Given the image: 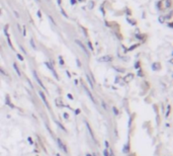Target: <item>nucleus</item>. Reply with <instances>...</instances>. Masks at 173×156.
Segmentation results:
<instances>
[{"mask_svg":"<svg viewBox=\"0 0 173 156\" xmlns=\"http://www.w3.org/2000/svg\"><path fill=\"white\" fill-rule=\"evenodd\" d=\"M127 20H128V23H129L130 24H132V26H135V24H136V21H135V20H130L129 17L127 18Z\"/></svg>","mask_w":173,"mask_h":156,"instance_id":"nucleus-15","label":"nucleus"},{"mask_svg":"<svg viewBox=\"0 0 173 156\" xmlns=\"http://www.w3.org/2000/svg\"><path fill=\"white\" fill-rule=\"evenodd\" d=\"M152 69L154 71L159 70V69H160V64H159V63H154V64L152 65Z\"/></svg>","mask_w":173,"mask_h":156,"instance_id":"nucleus-9","label":"nucleus"},{"mask_svg":"<svg viewBox=\"0 0 173 156\" xmlns=\"http://www.w3.org/2000/svg\"><path fill=\"white\" fill-rule=\"evenodd\" d=\"M113 113H115V115H118V112L117 111V109H115V108H113Z\"/></svg>","mask_w":173,"mask_h":156,"instance_id":"nucleus-27","label":"nucleus"},{"mask_svg":"<svg viewBox=\"0 0 173 156\" xmlns=\"http://www.w3.org/2000/svg\"><path fill=\"white\" fill-rule=\"evenodd\" d=\"M28 141H29V143H31V144L34 143V142H32V140H31V138H28Z\"/></svg>","mask_w":173,"mask_h":156,"instance_id":"nucleus-33","label":"nucleus"},{"mask_svg":"<svg viewBox=\"0 0 173 156\" xmlns=\"http://www.w3.org/2000/svg\"><path fill=\"white\" fill-rule=\"evenodd\" d=\"M58 145H59V147H60V148H61V150H63V151H64L65 153L68 152V150H67V147L65 146L63 142L61 141V139H58Z\"/></svg>","mask_w":173,"mask_h":156,"instance_id":"nucleus-5","label":"nucleus"},{"mask_svg":"<svg viewBox=\"0 0 173 156\" xmlns=\"http://www.w3.org/2000/svg\"><path fill=\"white\" fill-rule=\"evenodd\" d=\"M75 3H76V0H71V4L74 5Z\"/></svg>","mask_w":173,"mask_h":156,"instance_id":"nucleus-31","label":"nucleus"},{"mask_svg":"<svg viewBox=\"0 0 173 156\" xmlns=\"http://www.w3.org/2000/svg\"><path fill=\"white\" fill-rule=\"evenodd\" d=\"M57 156H60V154H57Z\"/></svg>","mask_w":173,"mask_h":156,"instance_id":"nucleus-40","label":"nucleus"},{"mask_svg":"<svg viewBox=\"0 0 173 156\" xmlns=\"http://www.w3.org/2000/svg\"><path fill=\"white\" fill-rule=\"evenodd\" d=\"M86 78H87V80H88V83L90 84L91 88H93V82L91 81V79H90V77H89V75H86Z\"/></svg>","mask_w":173,"mask_h":156,"instance_id":"nucleus-13","label":"nucleus"},{"mask_svg":"<svg viewBox=\"0 0 173 156\" xmlns=\"http://www.w3.org/2000/svg\"><path fill=\"white\" fill-rule=\"evenodd\" d=\"M88 47H89V49H90V50H92V51H93V47H92V45H91V43H90V42L88 43Z\"/></svg>","mask_w":173,"mask_h":156,"instance_id":"nucleus-24","label":"nucleus"},{"mask_svg":"<svg viewBox=\"0 0 173 156\" xmlns=\"http://www.w3.org/2000/svg\"><path fill=\"white\" fill-rule=\"evenodd\" d=\"M59 63H60V65H64V60L62 56H59Z\"/></svg>","mask_w":173,"mask_h":156,"instance_id":"nucleus-16","label":"nucleus"},{"mask_svg":"<svg viewBox=\"0 0 173 156\" xmlns=\"http://www.w3.org/2000/svg\"><path fill=\"white\" fill-rule=\"evenodd\" d=\"M76 63H77V65H78V66H79V67L81 66V64H80V61H79V60H78V59L76 60Z\"/></svg>","mask_w":173,"mask_h":156,"instance_id":"nucleus-30","label":"nucleus"},{"mask_svg":"<svg viewBox=\"0 0 173 156\" xmlns=\"http://www.w3.org/2000/svg\"><path fill=\"white\" fill-rule=\"evenodd\" d=\"M163 2H164V3H165V6H164V7L168 8V7L171 6V1H170V0H164Z\"/></svg>","mask_w":173,"mask_h":156,"instance_id":"nucleus-11","label":"nucleus"},{"mask_svg":"<svg viewBox=\"0 0 173 156\" xmlns=\"http://www.w3.org/2000/svg\"><path fill=\"white\" fill-rule=\"evenodd\" d=\"M57 1H58V4H59V6L61 7V0H57Z\"/></svg>","mask_w":173,"mask_h":156,"instance_id":"nucleus-32","label":"nucleus"},{"mask_svg":"<svg viewBox=\"0 0 173 156\" xmlns=\"http://www.w3.org/2000/svg\"><path fill=\"white\" fill-rule=\"evenodd\" d=\"M57 125H58V126H59V127H60V128H62V129H63L64 131H66V129H65V128H64L63 126H62L61 124H60V123H58V122H57Z\"/></svg>","mask_w":173,"mask_h":156,"instance_id":"nucleus-23","label":"nucleus"},{"mask_svg":"<svg viewBox=\"0 0 173 156\" xmlns=\"http://www.w3.org/2000/svg\"><path fill=\"white\" fill-rule=\"evenodd\" d=\"M0 73H2V74H5V71H4L3 69H2L1 67H0Z\"/></svg>","mask_w":173,"mask_h":156,"instance_id":"nucleus-28","label":"nucleus"},{"mask_svg":"<svg viewBox=\"0 0 173 156\" xmlns=\"http://www.w3.org/2000/svg\"><path fill=\"white\" fill-rule=\"evenodd\" d=\"M64 117H65V119H68V115L67 114H64Z\"/></svg>","mask_w":173,"mask_h":156,"instance_id":"nucleus-34","label":"nucleus"},{"mask_svg":"<svg viewBox=\"0 0 173 156\" xmlns=\"http://www.w3.org/2000/svg\"><path fill=\"white\" fill-rule=\"evenodd\" d=\"M37 17L42 18V12H40V10H37Z\"/></svg>","mask_w":173,"mask_h":156,"instance_id":"nucleus-22","label":"nucleus"},{"mask_svg":"<svg viewBox=\"0 0 173 156\" xmlns=\"http://www.w3.org/2000/svg\"><path fill=\"white\" fill-rule=\"evenodd\" d=\"M22 34H23V35H25V27H23V32H22Z\"/></svg>","mask_w":173,"mask_h":156,"instance_id":"nucleus-35","label":"nucleus"},{"mask_svg":"<svg viewBox=\"0 0 173 156\" xmlns=\"http://www.w3.org/2000/svg\"><path fill=\"white\" fill-rule=\"evenodd\" d=\"M85 125H86V128H87V130H88V132L90 133V136L92 137V138L94 139V134L92 132V130H91V128H90V126H89L88 123H85Z\"/></svg>","mask_w":173,"mask_h":156,"instance_id":"nucleus-8","label":"nucleus"},{"mask_svg":"<svg viewBox=\"0 0 173 156\" xmlns=\"http://www.w3.org/2000/svg\"><path fill=\"white\" fill-rule=\"evenodd\" d=\"M103 155H104V156H109V153H107V150H104V151H103Z\"/></svg>","mask_w":173,"mask_h":156,"instance_id":"nucleus-26","label":"nucleus"},{"mask_svg":"<svg viewBox=\"0 0 173 156\" xmlns=\"http://www.w3.org/2000/svg\"><path fill=\"white\" fill-rule=\"evenodd\" d=\"M31 45L32 49H36V48H37V47H36V45H34V40H32V39H31Z\"/></svg>","mask_w":173,"mask_h":156,"instance_id":"nucleus-18","label":"nucleus"},{"mask_svg":"<svg viewBox=\"0 0 173 156\" xmlns=\"http://www.w3.org/2000/svg\"><path fill=\"white\" fill-rule=\"evenodd\" d=\"M17 58H18V59H19V60H20V61H23V57H22V56H21V55H20V54H17Z\"/></svg>","mask_w":173,"mask_h":156,"instance_id":"nucleus-21","label":"nucleus"},{"mask_svg":"<svg viewBox=\"0 0 173 156\" xmlns=\"http://www.w3.org/2000/svg\"><path fill=\"white\" fill-rule=\"evenodd\" d=\"M133 77H134L133 74H129L128 76H127V78H125V80H126L127 82H129V81H131L132 79H133Z\"/></svg>","mask_w":173,"mask_h":156,"instance_id":"nucleus-12","label":"nucleus"},{"mask_svg":"<svg viewBox=\"0 0 173 156\" xmlns=\"http://www.w3.org/2000/svg\"><path fill=\"white\" fill-rule=\"evenodd\" d=\"M86 156H91L90 154H86Z\"/></svg>","mask_w":173,"mask_h":156,"instance_id":"nucleus-39","label":"nucleus"},{"mask_svg":"<svg viewBox=\"0 0 173 156\" xmlns=\"http://www.w3.org/2000/svg\"><path fill=\"white\" fill-rule=\"evenodd\" d=\"M93 6H94V2H93V1H90V2H89L88 7H89V8H93Z\"/></svg>","mask_w":173,"mask_h":156,"instance_id":"nucleus-19","label":"nucleus"},{"mask_svg":"<svg viewBox=\"0 0 173 156\" xmlns=\"http://www.w3.org/2000/svg\"><path fill=\"white\" fill-rule=\"evenodd\" d=\"M112 60V56H109V55H106V56H103V57H101V58H99L98 61L99 62H110Z\"/></svg>","mask_w":173,"mask_h":156,"instance_id":"nucleus-4","label":"nucleus"},{"mask_svg":"<svg viewBox=\"0 0 173 156\" xmlns=\"http://www.w3.org/2000/svg\"><path fill=\"white\" fill-rule=\"evenodd\" d=\"M49 18H50V20H51V21H52V23H53L54 24H56V23H55V21H54V20H53V18H52V17H51V16H50V15H49Z\"/></svg>","mask_w":173,"mask_h":156,"instance_id":"nucleus-29","label":"nucleus"},{"mask_svg":"<svg viewBox=\"0 0 173 156\" xmlns=\"http://www.w3.org/2000/svg\"><path fill=\"white\" fill-rule=\"evenodd\" d=\"M39 94H40V98L43 99V102H44V103L46 105V106L49 109L50 108V106H49V103H48V102H47V98H46V96H45V94H44V92H42V91H40L39 92Z\"/></svg>","mask_w":173,"mask_h":156,"instance_id":"nucleus-6","label":"nucleus"},{"mask_svg":"<svg viewBox=\"0 0 173 156\" xmlns=\"http://www.w3.org/2000/svg\"><path fill=\"white\" fill-rule=\"evenodd\" d=\"M105 146L109 147V142H107V141H105Z\"/></svg>","mask_w":173,"mask_h":156,"instance_id":"nucleus-37","label":"nucleus"},{"mask_svg":"<svg viewBox=\"0 0 173 156\" xmlns=\"http://www.w3.org/2000/svg\"><path fill=\"white\" fill-rule=\"evenodd\" d=\"M13 68H14L15 72L17 73V75H18V76H20V75H21V73H20L19 69H18V67H17V65H16V63H13Z\"/></svg>","mask_w":173,"mask_h":156,"instance_id":"nucleus-10","label":"nucleus"},{"mask_svg":"<svg viewBox=\"0 0 173 156\" xmlns=\"http://www.w3.org/2000/svg\"><path fill=\"white\" fill-rule=\"evenodd\" d=\"M79 113H80L79 109H76V111H75V114H79Z\"/></svg>","mask_w":173,"mask_h":156,"instance_id":"nucleus-36","label":"nucleus"},{"mask_svg":"<svg viewBox=\"0 0 173 156\" xmlns=\"http://www.w3.org/2000/svg\"><path fill=\"white\" fill-rule=\"evenodd\" d=\"M78 1H79V2H82V1H84V0H78Z\"/></svg>","mask_w":173,"mask_h":156,"instance_id":"nucleus-38","label":"nucleus"},{"mask_svg":"<svg viewBox=\"0 0 173 156\" xmlns=\"http://www.w3.org/2000/svg\"><path fill=\"white\" fill-rule=\"evenodd\" d=\"M138 46H139V45H135V46H132V47H131V48H130V49H129V51H131V50H133V49H135V48H136V47H138Z\"/></svg>","mask_w":173,"mask_h":156,"instance_id":"nucleus-25","label":"nucleus"},{"mask_svg":"<svg viewBox=\"0 0 173 156\" xmlns=\"http://www.w3.org/2000/svg\"><path fill=\"white\" fill-rule=\"evenodd\" d=\"M60 10H61L62 14H63V15L65 16V17H68V15H67V14H66V12H65V10L63 9V8H62V7H60Z\"/></svg>","mask_w":173,"mask_h":156,"instance_id":"nucleus-17","label":"nucleus"},{"mask_svg":"<svg viewBox=\"0 0 173 156\" xmlns=\"http://www.w3.org/2000/svg\"><path fill=\"white\" fill-rule=\"evenodd\" d=\"M37 1H40V0H37Z\"/></svg>","mask_w":173,"mask_h":156,"instance_id":"nucleus-41","label":"nucleus"},{"mask_svg":"<svg viewBox=\"0 0 173 156\" xmlns=\"http://www.w3.org/2000/svg\"><path fill=\"white\" fill-rule=\"evenodd\" d=\"M32 74H34V79H36V81L37 82V83H39V85H40V87H42V88L46 89L45 85H44V84H43V82L40 81V79L39 76H37V72H36V71H34V72H32Z\"/></svg>","mask_w":173,"mask_h":156,"instance_id":"nucleus-1","label":"nucleus"},{"mask_svg":"<svg viewBox=\"0 0 173 156\" xmlns=\"http://www.w3.org/2000/svg\"><path fill=\"white\" fill-rule=\"evenodd\" d=\"M75 43H76V44H77V45H78V46H79V47H80L81 49H82V51H83V52H84V53H85L86 55H87V56H89V54H88V51H87V49H86V48H85V46H84V45H83V44H82V43H81L79 40H76V41H75Z\"/></svg>","mask_w":173,"mask_h":156,"instance_id":"nucleus-2","label":"nucleus"},{"mask_svg":"<svg viewBox=\"0 0 173 156\" xmlns=\"http://www.w3.org/2000/svg\"><path fill=\"white\" fill-rule=\"evenodd\" d=\"M124 152H129V143L128 144H127V147L125 146V148H124Z\"/></svg>","mask_w":173,"mask_h":156,"instance_id":"nucleus-20","label":"nucleus"},{"mask_svg":"<svg viewBox=\"0 0 173 156\" xmlns=\"http://www.w3.org/2000/svg\"><path fill=\"white\" fill-rule=\"evenodd\" d=\"M84 90H85L86 94H87L88 96H89V98H90V99L92 100L93 102H95V100H94V97L92 96V94H91V92L89 91V89H88V88H87V87H86V86H84Z\"/></svg>","mask_w":173,"mask_h":156,"instance_id":"nucleus-7","label":"nucleus"},{"mask_svg":"<svg viewBox=\"0 0 173 156\" xmlns=\"http://www.w3.org/2000/svg\"><path fill=\"white\" fill-rule=\"evenodd\" d=\"M45 65L49 68V69L51 70V72H52L53 74H54V76H55V78H56V79H59V77H58V74H57V72L55 71V69H54V68H53L52 66H51V64H50V63L46 62V63H45Z\"/></svg>","mask_w":173,"mask_h":156,"instance_id":"nucleus-3","label":"nucleus"},{"mask_svg":"<svg viewBox=\"0 0 173 156\" xmlns=\"http://www.w3.org/2000/svg\"><path fill=\"white\" fill-rule=\"evenodd\" d=\"M158 20H159V23H164V21H165V16H159V18H158Z\"/></svg>","mask_w":173,"mask_h":156,"instance_id":"nucleus-14","label":"nucleus"}]
</instances>
